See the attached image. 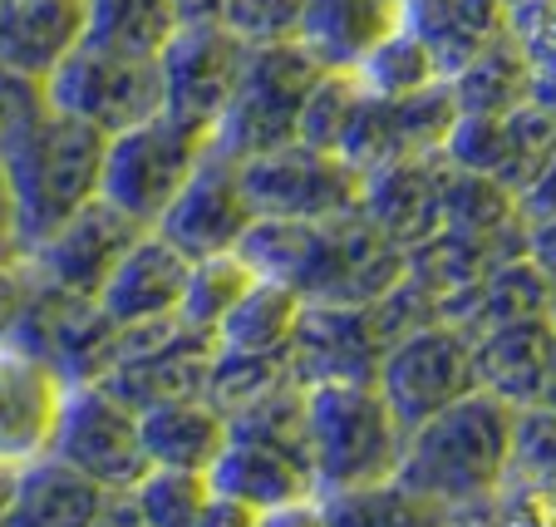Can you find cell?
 Here are the masks:
<instances>
[{"label":"cell","instance_id":"obj_1","mask_svg":"<svg viewBox=\"0 0 556 527\" xmlns=\"http://www.w3.org/2000/svg\"><path fill=\"white\" fill-rule=\"evenodd\" d=\"M237 252L256 276L291 286L320 306H369L404 276V247L369 227L355 208L336 217H252Z\"/></svg>","mask_w":556,"mask_h":527},{"label":"cell","instance_id":"obj_2","mask_svg":"<svg viewBox=\"0 0 556 527\" xmlns=\"http://www.w3.org/2000/svg\"><path fill=\"white\" fill-rule=\"evenodd\" d=\"M513 404L468 390L404 439L394 484L439 513V523H497L493 493L513 443Z\"/></svg>","mask_w":556,"mask_h":527},{"label":"cell","instance_id":"obj_3","mask_svg":"<svg viewBox=\"0 0 556 527\" xmlns=\"http://www.w3.org/2000/svg\"><path fill=\"white\" fill-rule=\"evenodd\" d=\"M104 138L109 134H99L94 124L70 118L60 109H45L40 118H30L11 138V148L0 153V168L11 178L15 222H21V252L45 242L70 212H79L89 198H99Z\"/></svg>","mask_w":556,"mask_h":527},{"label":"cell","instance_id":"obj_4","mask_svg":"<svg viewBox=\"0 0 556 527\" xmlns=\"http://www.w3.org/2000/svg\"><path fill=\"white\" fill-rule=\"evenodd\" d=\"M404 429L375 385H305V443L315 498L389 484L404 454Z\"/></svg>","mask_w":556,"mask_h":527},{"label":"cell","instance_id":"obj_5","mask_svg":"<svg viewBox=\"0 0 556 527\" xmlns=\"http://www.w3.org/2000/svg\"><path fill=\"white\" fill-rule=\"evenodd\" d=\"M207 143H212L207 128L182 124L168 109H157V114L138 118V124L104 138L99 198L114 202L118 212H128V217L143 222V227H153V222L163 217V208L173 202V192L198 168Z\"/></svg>","mask_w":556,"mask_h":527},{"label":"cell","instance_id":"obj_6","mask_svg":"<svg viewBox=\"0 0 556 527\" xmlns=\"http://www.w3.org/2000/svg\"><path fill=\"white\" fill-rule=\"evenodd\" d=\"M315 74H320V64L305 54L301 40L247 45L242 74H237V89L212 128V143L237 153V159L291 143L295 114H301V99L315 85Z\"/></svg>","mask_w":556,"mask_h":527},{"label":"cell","instance_id":"obj_7","mask_svg":"<svg viewBox=\"0 0 556 527\" xmlns=\"http://www.w3.org/2000/svg\"><path fill=\"white\" fill-rule=\"evenodd\" d=\"M45 104L70 118H85L99 134H118L163 109L157 60H134L104 45L74 40L45 74Z\"/></svg>","mask_w":556,"mask_h":527},{"label":"cell","instance_id":"obj_8","mask_svg":"<svg viewBox=\"0 0 556 527\" xmlns=\"http://www.w3.org/2000/svg\"><path fill=\"white\" fill-rule=\"evenodd\" d=\"M5 340L40 355L45 365H54L64 375V385H85L104 380V369L114 365L118 321L104 316L94 296L60 291V286L40 281L35 272H25V301L15 311V326Z\"/></svg>","mask_w":556,"mask_h":527},{"label":"cell","instance_id":"obj_9","mask_svg":"<svg viewBox=\"0 0 556 527\" xmlns=\"http://www.w3.org/2000/svg\"><path fill=\"white\" fill-rule=\"evenodd\" d=\"M50 454L94 478L109 493H128L148 474L143 434H138V410H128L118 394H109L99 380L70 385L54 419Z\"/></svg>","mask_w":556,"mask_h":527},{"label":"cell","instance_id":"obj_10","mask_svg":"<svg viewBox=\"0 0 556 527\" xmlns=\"http://www.w3.org/2000/svg\"><path fill=\"white\" fill-rule=\"evenodd\" d=\"M375 390L384 394L394 419L404 429H414L429 414H439L443 404H453L458 394L478 390L472 385V340L453 321H429L419 330H404L379 355Z\"/></svg>","mask_w":556,"mask_h":527},{"label":"cell","instance_id":"obj_11","mask_svg":"<svg viewBox=\"0 0 556 527\" xmlns=\"http://www.w3.org/2000/svg\"><path fill=\"white\" fill-rule=\"evenodd\" d=\"M242 188L256 217H336L359 198V168L330 148H311L301 138L276 143L242 159Z\"/></svg>","mask_w":556,"mask_h":527},{"label":"cell","instance_id":"obj_12","mask_svg":"<svg viewBox=\"0 0 556 527\" xmlns=\"http://www.w3.org/2000/svg\"><path fill=\"white\" fill-rule=\"evenodd\" d=\"M458 109H453L448 79L419 89V95H359L355 118H350L345 138H340V159L365 168H384V163H404V159H429L443 153Z\"/></svg>","mask_w":556,"mask_h":527},{"label":"cell","instance_id":"obj_13","mask_svg":"<svg viewBox=\"0 0 556 527\" xmlns=\"http://www.w3.org/2000/svg\"><path fill=\"white\" fill-rule=\"evenodd\" d=\"M252 217L256 212L242 188V159L207 143L198 168L188 173V183L173 192L163 217L153 222V233H163L192 262V256L231 252V247L242 242L247 227H252Z\"/></svg>","mask_w":556,"mask_h":527},{"label":"cell","instance_id":"obj_14","mask_svg":"<svg viewBox=\"0 0 556 527\" xmlns=\"http://www.w3.org/2000/svg\"><path fill=\"white\" fill-rule=\"evenodd\" d=\"M247 40L227 25H178L173 40L157 54V79H163V109L182 124L217 128L227 109L237 74H242Z\"/></svg>","mask_w":556,"mask_h":527},{"label":"cell","instance_id":"obj_15","mask_svg":"<svg viewBox=\"0 0 556 527\" xmlns=\"http://www.w3.org/2000/svg\"><path fill=\"white\" fill-rule=\"evenodd\" d=\"M552 153H556V114L546 104H536V99L507 109V114H458L448 143H443V159L507 183L517 198L536 183V173L552 163Z\"/></svg>","mask_w":556,"mask_h":527},{"label":"cell","instance_id":"obj_16","mask_svg":"<svg viewBox=\"0 0 556 527\" xmlns=\"http://www.w3.org/2000/svg\"><path fill=\"white\" fill-rule=\"evenodd\" d=\"M143 233V222H134L128 212H118L114 202L89 198L79 212L54 227L45 242H35L25 252V272H35L40 281L60 286L74 296H99L104 276L114 272V262L124 256V247Z\"/></svg>","mask_w":556,"mask_h":527},{"label":"cell","instance_id":"obj_17","mask_svg":"<svg viewBox=\"0 0 556 527\" xmlns=\"http://www.w3.org/2000/svg\"><path fill=\"white\" fill-rule=\"evenodd\" d=\"M389 340L369 306H320L305 301L291 336V375L301 385H375Z\"/></svg>","mask_w":556,"mask_h":527},{"label":"cell","instance_id":"obj_18","mask_svg":"<svg viewBox=\"0 0 556 527\" xmlns=\"http://www.w3.org/2000/svg\"><path fill=\"white\" fill-rule=\"evenodd\" d=\"M207 484H212V493L242 503L256 523H276L286 507L315 503L311 459L291 454L281 443L247 439V434H231V429H227L222 454L207 468Z\"/></svg>","mask_w":556,"mask_h":527},{"label":"cell","instance_id":"obj_19","mask_svg":"<svg viewBox=\"0 0 556 527\" xmlns=\"http://www.w3.org/2000/svg\"><path fill=\"white\" fill-rule=\"evenodd\" d=\"M64 390L70 385L54 365L15 340H0V468H21L50 454Z\"/></svg>","mask_w":556,"mask_h":527},{"label":"cell","instance_id":"obj_20","mask_svg":"<svg viewBox=\"0 0 556 527\" xmlns=\"http://www.w3.org/2000/svg\"><path fill=\"white\" fill-rule=\"evenodd\" d=\"M355 212L404 252L419 247L443 227V153L365 168Z\"/></svg>","mask_w":556,"mask_h":527},{"label":"cell","instance_id":"obj_21","mask_svg":"<svg viewBox=\"0 0 556 527\" xmlns=\"http://www.w3.org/2000/svg\"><path fill=\"white\" fill-rule=\"evenodd\" d=\"M497 523L556 527V410L522 404L513 414V443L493 493Z\"/></svg>","mask_w":556,"mask_h":527},{"label":"cell","instance_id":"obj_22","mask_svg":"<svg viewBox=\"0 0 556 527\" xmlns=\"http://www.w3.org/2000/svg\"><path fill=\"white\" fill-rule=\"evenodd\" d=\"M556 355V321L552 311H536L522 321H503L493 330L472 336V385L497 400H507L513 410L542 400L546 369Z\"/></svg>","mask_w":556,"mask_h":527},{"label":"cell","instance_id":"obj_23","mask_svg":"<svg viewBox=\"0 0 556 527\" xmlns=\"http://www.w3.org/2000/svg\"><path fill=\"white\" fill-rule=\"evenodd\" d=\"M182 281H188V256L168 242L163 233L143 227L134 242L124 247V256L114 262V272L99 286V306L109 321L134 326V321H157V316H178Z\"/></svg>","mask_w":556,"mask_h":527},{"label":"cell","instance_id":"obj_24","mask_svg":"<svg viewBox=\"0 0 556 527\" xmlns=\"http://www.w3.org/2000/svg\"><path fill=\"white\" fill-rule=\"evenodd\" d=\"M109 488H99L94 478H85L79 468H70L64 459L40 454L30 464L15 468L11 503L0 523L11 527H89L104 523Z\"/></svg>","mask_w":556,"mask_h":527},{"label":"cell","instance_id":"obj_25","mask_svg":"<svg viewBox=\"0 0 556 527\" xmlns=\"http://www.w3.org/2000/svg\"><path fill=\"white\" fill-rule=\"evenodd\" d=\"M404 25V0H305L295 40L320 70H355Z\"/></svg>","mask_w":556,"mask_h":527},{"label":"cell","instance_id":"obj_26","mask_svg":"<svg viewBox=\"0 0 556 527\" xmlns=\"http://www.w3.org/2000/svg\"><path fill=\"white\" fill-rule=\"evenodd\" d=\"M546 306H552V272H546L536 256L517 252V256H507V262H497L488 276H478L472 286H463L458 296H448L439 316L453 321V326L472 340L478 330L536 316V311H546Z\"/></svg>","mask_w":556,"mask_h":527},{"label":"cell","instance_id":"obj_27","mask_svg":"<svg viewBox=\"0 0 556 527\" xmlns=\"http://www.w3.org/2000/svg\"><path fill=\"white\" fill-rule=\"evenodd\" d=\"M138 434H143L148 468L157 464V468L207 474L212 459H217L222 443H227V414L212 400H202V394H188V400L138 410Z\"/></svg>","mask_w":556,"mask_h":527},{"label":"cell","instance_id":"obj_28","mask_svg":"<svg viewBox=\"0 0 556 527\" xmlns=\"http://www.w3.org/2000/svg\"><path fill=\"white\" fill-rule=\"evenodd\" d=\"M404 25L433 50L443 79L513 25L507 0H404Z\"/></svg>","mask_w":556,"mask_h":527},{"label":"cell","instance_id":"obj_29","mask_svg":"<svg viewBox=\"0 0 556 527\" xmlns=\"http://www.w3.org/2000/svg\"><path fill=\"white\" fill-rule=\"evenodd\" d=\"M79 35H85V0H11L0 25V64L45 79Z\"/></svg>","mask_w":556,"mask_h":527},{"label":"cell","instance_id":"obj_30","mask_svg":"<svg viewBox=\"0 0 556 527\" xmlns=\"http://www.w3.org/2000/svg\"><path fill=\"white\" fill-rule=\"evenodd\" d=\"M448 95L458 114H507V109L532 99V70H527V54L517 45L513 25L448 74Z\"/></svg>","mask_w":556,"mask_h":527},{"label":"cell","instance_id":"obj_31","mask_svg":"<svg viewBox=\"0 0 556 527\" xmlns=\"http://www.w3.org/2000/svg\"><path fill=\"white\" fill-rule=\"evenodd\" d=\"M173 30H178L173 0H85V35L79 40L134 54V60H157Z\"/></svg>","mask_w":556,"mask_h":527},{"label":"cell","instance_id":"obj_32","mask_svg":"<svg viewBox=\"0 0 556 527\" xmlns=\"http://www.w3.org/2000/svg\"><path fill=\"white\" fill-rule=\"evenodd\" d=\"M301 296L281 281H266L256 276L242 291V301L222 316L217 326V346L231 350H266V355H286L295 336V321H301Z\"/></svg>","mask_w":556,"mask_h":527},{"label":"cell","instance_id":"obj_33","mask_svg":"<svg viewBox=\"0 0 556 527\" xmlns=\"http://www.w3.org/2000/svg\"><path fill=\"white\" fill-rule=\"evenodd\" d=\"M443 227L472 237H503L522 227V208L507 183L443 159Z\"/></svg>","mask_w":556,"mask_h":527},{"label":"cell","instance_id":"obj_34","mask_svg":"<svg viewBox=\"0 0 556 527\" xmlns=\"http://www.w3.org/2000/svg\"><path fill=\"white\" fill-rule=\"evenodd\" d=\"M256 281V272L247 266V256L231 247V252H212V256H192L188 262V281H182V301H178V316L188 321L192 330L217 340V326L242 291Z\"/></svg>","mask_w":556,"mask_h":527},{"label":"cell","instance_id":"obj_35","mask_svg":"<svg viewBox=\"0 0 556 527\" xmlns=\"http://www.w3.org/2000/svg\"><path fill=\"white\" fill-rule=\"evenodd\" d=\"M355 79H359L365 95L400 99V95H419V89L439 85L443 70H439V60H433L429 45H424L409 25H400V30L384 35V40L355 64Z\"/></svg>","mask_w":556,"mask_h":527},{"label":"cell","instance_id":"obj_36","mask_svg":"<svg viewBox=\"0 0 556 527\" xmlns=\"http://www.w3.org/2000/svg\"><path fill=\"white\" fill-rule=\"evenodd\" d=\"M291 375V360L286 355H266V350H231L217 346L207 360V380H202V400H212L222 414H237L247 410L252 400H262L266 390Z\"/></svg>","mask_w":556,"mask_h":527},{"label":"cell","instance_id":"obj_37","mask_svg":"<svg viewBox=\"0 0 556 527\" xmlns=\"http://www.w3.org/2000/svg\"><path fill=\"white\" fill-rule=\"evenodd\" d=\"M128 493H134L138 523H148V527H198L212 484H207V474H192V468H157L153 464Z\"/></svg>","mask_w":556,"mask_h":527},{"label":"cell","instance_id":"obj_38","mask_svg":"<svg viewBox=\"0 0 556 527\" xmlns=\"http://www.w3.org/2000/svg\"><path fill=\"white\" fill-rule=\"evenodd\" d=\"M359 79L355 70H320L315 85L305 89L301 99V114H295V138L311 148H330L340 153V138H345L350 118H355V104H359Z\"/></svg>","mask_w":556,"mask_h":527},{"label":"cell","instance_id":"obj_39","mask_svg":"<svg viewBox=\"0 0 556 527\" xmlns=\"http://www.w3.org/2000/svg\"><path fill=\"white\" fill-rule=\"evenodd\" d=\"M513 35L532 70V99L556 114V0H517Z\"/></svg>","mask_w":556,"mask_h":527},{"label":"cell","instance_id":"obj_40","mask_svg":"<svg viewBox=\"0 0 556 527\" xmlns=\"http://www.w3.org/2000/svg\"><path fill=\"white\" fill-rule=\"evenodd\" d=\"M305 0H231L227 5V30L242 35L247 45H271L295 40Z\"/></svg>","mask_w":556,"mask_h":527},{"label":"cell","instance_id":"obj_41","mask_svg":"<svg viewBox=\"0 0 556 527\" xmlns=\"http://www.w3.org/2000/svg\"><path fill=\"white\" fill-rule=\"evenodd\" d=\"M45 79L25 70H11V64H0V153L11 148V138L21 134L30 118L45 114Z\"/></svg>","mask_w":556,"mask_h":527},{"label":"cell","instance_id":"obj_42","mask_svg":"<svg viewBox=\"0 0 556 527\" xmlns=\"http://www.w3.org/2000/svg\"><path fill=\"white\" fill-rule=\"evenodd\" d=\"M517 208H522V222H536V217H556V153L552 163H546L542 173H536V183L517 198Z\"/></svg>","mask_w":556,"mask_h":527},{"label":"cell","instance_id":"obj_43","mask_svg":"<svg viewBox=\"0 0 556 527\" xmlns=\"http://www.w3.org/2000/svg\"><path fill=\"white\" fill-rule=\"evenodd\" d=\"M21 301H25V266L21 262H0V340L11 336Z\"/></svg>","mask_w":556,"mask_h":527},{"label":"cell","instance_id":"obj_44","mask_svg":"<svg viewBox=\"0 0 556 527\" xmlns=\"http://www.w3.org/2000/svg\"><path fill=\"white\" fill-rule=\"evenodd\" d=\"M21 222H15V198H11V178L0 168V262H21Z\"/></svg>","mask_w":556,"mask_h":527},{"label":"cell","instance_id":"obj_45","mask_svg":"<svg viewBox=\"0 0 556 527\" xmlns=\"http://www.w3.org/2000/svg\"><path fill=\"white\" fill-rule=\"evenodd\" d=\"M527 256H536L546 272H556V217L527 222Z\"/></svg>","mask_w":556,"mask_h":527},{"label":"cell","instance_id":"obj_46","mask_svg":"<svg viewBox=\"0 0 556 527\" xmlns=\"http://www.w3.org/2000/svg\"><path fill=\"white\" fill-rule=\"evenodd\" d=\"M227 5L231 0H173L178 25H227Z\"/></svg>","mask_w":556,"mask_h":527},{"label":"cell","instance_id":"obj_47","mask_svg":"<svg viewBox=\"0 0 556 527\" xmlns=\"http://www.w3.org/2000/svg\"><path fill=\"white\" fill-rule=\"evenodd\" d=\"M536 404L556 410V355H552V369H546V385H542V400H536Z\"/></svg>","mask_w":556,"mask_h":527},{"label":"cell","instance_id":"obj_48","mask_svg":"<svg viewBox=\"0 0 556 527\" xmlns=\"http://www.w3.org/2000/svg\"><path fill=\"white\" fill-rule=\"evenodd\" d=\"M11 484H15V468H0V517H5V503H11Z\"/></svg>","mask_w":556,"mask_h":527},{"label":"cell","instance_id":"obj_49","mask_svg":"<svg viewBox=\"0 0 556 527\" xmlns=\"http://www.w3.org/2000/svg\"><path fill=\"white\" fill-rule=\"evenodd\" d=\"M5 5H11V0H0V25H5Z\"/></svg>","mask_w":556,"mask_h":527},{"label":"cell","instance_id":"obj_50","mask_svg":"<svg viewBox=\"0 0 556 527\" xmlns=\"http://www.w3.org/2000/svg\"><path fill=\"white\" fill-rule=\"evenodd\" d=\"M507 5H517V0H507Z\"/></svg>","mask_w":556,"mask_h":527}]
</instances>
